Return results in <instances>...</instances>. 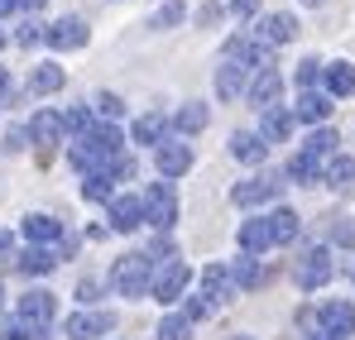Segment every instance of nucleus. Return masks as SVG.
I'll use <instances>...</instances> for the list:
<instances>
[{"label":"nucleus","instance_id":"obj_14","mask_svg":"<svg viewBox=\"0 0 355 340\" xmlns=\"http://www.w3.org/2000/svg\"><path fill=\"white\" fill-rule=\"evenodd\" d=\"M279 177H250V182H236V192H231V202L236 206H264V202H274L279 197Z\"/></svg>","mask_w":355,"mask_h":340},{"label":"nucleus","instance_id":"obj_51","mask_svg":"<svg viewBox=\"0 0 355 340\" xmlns=\"http://www.w3.org/2000/svg\"><path fill=\"white\" fill-rule=\"evenodd\" d=\"M312 340H336V336H327V331H317V336H312Z\"/></svg>","mask_w":355,"mask_h":340},{"label":"nucleus","instance_id":"obj_5","mask_svg":"<svg viewBox=\"0 0 355 340\" xmlns=\"http://www.w3.org/2000/svg\"><path fill=\"white\" fill-rule=\"evenodd\" d=\"M62 134H67V125H62L58 111H39L29 120V139L39 144V159H44V163L53 159V144H62Z\"/></svg>","mask_w":355,"mask_h":340},{"label":"nucleus","instance_id":"obj_46","mask_svg":"<svg viewBox=\"0 0 355 340\" xmlns=\"http://www.w3.org/2000/svg\"><path fill=\"white\" fill-rule=\"evenodd\" d=\"M5 101H15V82H10V72L0 67V106H5Z\"/></svg>","mask_w":355,"mask_h":340},{"label":"nucleus","instance_id":"obj_3","mask_svg":"<svg viewBox=\"0 0 355 340\" xmlns=\"http://www.w3.org/2000/svg\"><path fill=\"white\" fill-rule=\"evenodd\" d=\"M187 283H192L187 264L168 259V264H159V269H154V287H149V292H154V302H159V307H173L178 297L187 292Z\"/></svg>","mask_w":355,"mask_h":340},{"label":"nucleus","instance_id":"obj_30","mask_svg":"<svg viewBox=\"0 0 355 340\" xmlns=\"http://www.w3.org/2000/svg\"><path fill=\"white\" fill-rule=\"evenodd\" d=\"M302 154H312V159H322V163H327V159L336 154V129L317 125V129H312V134L302 139Z\"/></svg>","mask_w":355,"mask_h":340},{"label":"nucleus","instance_id":"obj_7","mask_svg":"<svg viewBox=\"0 0 355 340\" xmlns=\"http://www.w3.org/2000/svg\"><path fill=\"white\" fill-rule=\"evenodd\" d=\"M44 44H49V48H58V53L82 48V44H87V19H77V15H62V19H53V24L44 29Z\"/></svg>","mask_w":355,"mask_h":340},{"label":"nucleus","instance_id":"obj_38","mask_svg":"<svg viewBox=\"0 0 355 340\" xmlns=\"http://www.w3.org/2000/svg\"><path fill=\"white\" fill-rule=\"evenodd\" d=\"M92 111L106 115V120H120V115H125V101H120L116 91H96V96H92Z\"/></svg>","mask_w":355,"mask_h":340},{"label":"nucleus","instance_id":"obj_34","mask_svg":"<svg viewBox=\"0 0 355 340\" xmlns=\"http://www.w3.org/2000/svg\"><path fill=\"white\" fill-rule=\"evenodd\" d=\"M62 125H67V134H77V139H87V134L96 129V120H92V106H72V111L62 115Z\"/></svg>","mask_w":355,"mask_h":340},{"label":"nucleus","instance_id":"obj_47","mask_svg":"<svg viewBox=\"0 0 355 340\" xmlns=\"http://www.w3.org/2000/svg\"><path fill=\"white\" fill-rule=\"evenodd\" d=\"M216 15H221L216 5H202V10H197V24H216Z\"/></svg>","mask_w":355,"mask_h":340},{"label":"nucleus","instance_id":"obj_33","mask_svg":"<svg viewBox=\"0 0 355 340\" xmlns=\"http://www.w3.org/2000/svg\"><path fill=\"white\" fill-rule=\"evenodd\" d=\"M111 187H116V182H111L106 172H87V177H82V197H87V202H106V206H111V197H116Z\"/></svg>","mask_w":355,"mask_h":340},{"label":"nucleus","instance_id":"obj_49","mask_svg":"<svg viewBox=\"0 0 355 340\" xmlns=\"http://www.w3.org/2000/svg\"><path fill=\"white\" fill-rule=\"evenodd\" d=\"M15 10H19V0H0V19H10Z\"/></svg>","mask_w":355,"mask_h":340},{"label":"nucleus","instance_id":"obj_31","mask_svg":"<svg viewBox=\"0 0 355 340\" xmlns=\"http://www.w3.org/2000/svg\"><path fill=\"white\" fill-rule=\"evenodd\" d=\"M173 125L182 129V134H202V129L211 125V111H207L202 101H187V106L178 111V120H173Z\"/></svg>","mask_w":355,"mask_h":340},{"label":"nucleus","instance_id":"obj_54","mask_svg":"<svg viewBox=\"0 0 355 340\" xmlns=\"http://www.w3.org/2000/svg\"><path fill=\"white\" fill-rule=\"evenodd\" d=\"M231 340H250V336H231Z\"/></svg>","mask_w":355,"mask_h":340},{"label":"nucleus","instance_id":"obj_17","mask_svg":"<svg viewBox=\"0 0 355 340\" xmlns=\"http://www.w3.org/2000/svg\"><path fill=\"white\" fill-rule=\"evenodd\" d=\"M154 163H159V177L164 182H173V177H182V172L192 168V149L187 144H159Z\"/></svg>","mask_w":355,"mask_h":340},{"label":"nucleus","instance_id":"obj_12","mask_svg":"<svg viewBox=\"0 0 355 340\" xmlns=\"http://www.w3.org/2000/svg\"><path fill=\"white\" fill-rule=\"evenodd\" d=\"M106 221L111 230H139L144 226V197H111V206H106Z\"/></svg>","mask_w":355,"mask_h":340},{"label":"nucleus","instance_id":"obj_19","mask_svg":"<svg viewBox=\"0 0 355 340\" xmlns=\"http://www.w3.org/2000/svg\"><path fill=\"white\" fill-rule=\"evenodd\" d=\"M240 254H264L274 244V230H269V216H254V221H240Z\"/></svg>","mask_w":355,"mask_h":340},{"label":"nucleus","instance_id":"obj_52","mask_svg":"<svg viewBox=\"0 0 355 340\" xmlns=\"http://www.w3.org/2000/svg\"><path fill=\"white\" fill-rule=\"evenodd\" d=\"M19 5H29V10H34V5H39V0H19Z\"/></svg>","mask_w":355,"mask_h":340},{"label":"nucleus","instance_id":"obj_26","mask_svg":"<svg viewBox=\"0 0 355 340\" xmlns=\"http://www.w3.org/2000/svg\"><path fill=\"white\" fill-rule=\"evenodd\" d=\"M53 264H58V249H39V244H29V249L19 254V274H29V278L49 274Z\"/></svg>","mask_w":355,"mask_h":340},{"label":"nucleus","instance_id":"obj_43","mask_svg":"<svg viewBox=\"0 0 355 340\" xmlns=\"http://www.w3.org/2000/svg\"><path fill=\"white\" fill-rule=\"evenodd\" d=\"M15 39H19V44H24V48H29V44H39V39H44V24H34V19H24V24H19V34H15Z\"/></svg>","mask_w":355,"mask_h":340},{"label":"nucleus","instance_id":"obj_25","mask_svg":"<svg viewBox=\"0 0 355 340\" xmlns=\"http://www.w3.org/2000/svg\"><path fill=\"white\" fill-rule=\"evenodd\" d=\"M322 172H327V163H322V159H312V154H302V149L288 159V177H293V182H302V187L322 182Z\"/></svg>","mask_w":355,"mask_h":340},{"label":"nucleus","instance_id":"obj_23","mask_svg":"<svg viewBox=\"0 0 355 340\" xmlns=\"http://www.w3.org/2000/svg\"><path fill=\"white\" fill-rule=\"evenodd\" d=\"M269 230H274V244H293L302 235V221L293 206H279V211H269Z\"/></svg>","mask_w":355,"mask_h":340},{"label":"nucleus","instance_id":"obj_57","mask_svg":"<svg viewBox=\"0 0 355 340\" xmlns=\"http://www.w3.org/2000/svg\"><path fill=\"white\" fill-rule=\"evenodd\" d=\"M351 283H355V269H351Z\"/></svg>","mask_w":355,"mask_h":340},{"label":"nucleus","instance_id":"obj_36","mask_svg":"<svg viewBox=\"0 0 355 340\" xmlns=\"http://www.w3.org/2000/svg\"><path fill=\"white\" fill-rule=\"evenodd\" d=\"M317 82H327V62H317V57L297 62V87H302V91H312Z\"/></svg>","mask_w":355,"mask_h":340},{"label":"nucleus","instance_id":"obj_50","mask_svg":"<svg viewBox=\"0 0 355 340\" xmlns=\"http://www.w3.org/2000/svg\"><path fill=\"white\" fill-rule=\"evenodd\" d=\"M0 254H10V230H0Z\"/></svg>","mask_w":355,"mask_h":340},{"label":"nucleus","instance_id":"obj_8","mask_svg":"<svg viewBox=\"0 0 355 340\" xmlns=\"http://www.w3.org/2000/svg\"><path fill=\"white\" fill-rule=\"evenodd\" d=\"M293 278H297V287H322V283H331V249H307L302 259H297V269H293Z\"/></svg>","mask_w":355,"mask_h":340},{"label":"nucleus","instance_id":"obj_48","mask_svg":"<svg viewBox=\"0 0 355 340\" xmlns=\"http://www.w3.org/2000/svg\"><path fill=\"white\" fill-rule=\"evenodd\" d=\"M336 240L341 244H355V226H336Z\"/></svg>","mask_w":355,"mask_h":340},{"label":"nucleus","instance_id":"obj_40","mask_svg":"<svg viewBox=\"0 0 355 340\" xmlns=\"http://www.w3.org/2000/svg\"><path fill=\"white\" fill-rule=\"evenodd\" d=\"M178 19H182V5H178V0H164V5L154 10V29H173Z\"/></svg>","mask_w":355,"mask_h":340},{"label":"nucleus","instance_id":"obj_56","mask_svg":"<svg viewBox=\"0 0 355 340\" xmlns=\"http://www.w3.org/2000/svg\"><path fill=\"white\" fill-rule=\"evenodd\" d=\"M0 48H5V34H0Z\"/></svg>","mask_w":355,"mask_h":340},{"label":"nucleus","instance_id":"obj_16","mask_svg":"<svg viewBox=\"0 0 355 340\" xmlns=\"http://www.w3.org/2000/svg\"><path fill=\"white\" fill-rule=\"evenodd\" d=\"M336 111V106H331V96H327V91H302V96H297V106H293V120H302V125H312V129H317V125H327V115Z\"/></svg>","mask_w":355,"mask_h":340},{"label":"nucleus","instance_id":"obj_9","mask_svg":"<svg viewBox=\"0 0 355 340\" xmlns=\"http://www.w3.org/2000/svg\"><path fill=\"white\" fill-rule=\"evenodd\" d=\"M254 39H259L264 48L293 44V39H297V15H288V10H279V15H264V19H259V29H254Z\"/></svg>","mask_w":355,"mask_h":340},{"label":"nucleus","instance_id":"obj_55","mask_svg":"<svg viewBox=\"0 0 355 340\" xmlns=\"http://www.w3.org/2000/svg\"><path fill=\"white\" fill-rule=\"evenodd\" d=\"M307 5H322V0H307Z\"/></svg>","mask_w":355,"mask_h":340},{"label":"nucleus","instance_id":"obj_27","mask_svg":"<svg viewBox=\"0 0 355 340\" xmlns=\"http://www.w3.org/2000/svg\"><path fill=\"white\" fill-rule=\"evenodd\" d=\"M322 182L336 187V192H351L355 187V159H341V154H336V159L327 163V172H322Z\"/></svg>","mask_w":355,"mask_h":340},{"label":"nucleus","instance_id":"obj_18","mask_svg":"<svg viewBox=\"0 0 355 340\" xmlns=\"http://www.w3.org/2000/svg\"><path fill=\"white\" fill-rule=\"evenodd\" d=\"M293 134V106H274V111L259 115V139L264 144H284Z\"/></svg>","mask_w":355,"mask_h":340},{"label":"nucleus","instance_id":"obj_10","mask_svg":"<svg viewBox=\"0 0 355 340\" xmlns=\"http://www.w3.org/2000/svg\"><path fill=\"white\" fill-rule=\"evenodd\" d=\"M116 326V316L111 312H77V316H67V340H101L106 331Z\"/></svg>","mask_w":355,"mask_h":340},{"label":"nucleus","instance_id":"obj_4","mask_svg":"<svg viewBox=\"0 0 355 340\" xmlns=\"http://www.w3.org/2000/svg\"><path fill=\"white\" fill-rule=\"evenodd\" d=\"M53 316H58V302H53V292H44V287H29V292L19 297V321H24V326H34V331H49V326H53Z\"/></svg>","mask_w":355,"mask_h":340},{"label":"nucleus","instance_id":"obj_13","mask_svg":"<svg viewBox=\"0 0 355 340\" xmlns=\"http://www.w3.org/2000/svg\"><path fill=\"white\" fill-rule=\"evenodd\" d=\"M82 144L96 154V163H101V168H106L111 159H120V154H125V134H120L116 125H96V129H92Z\"/></svg>","mask_w":355,"mask_h":340},{"label":"nucleus","instance_id":"obj_24","mask_svg":"<svg viewBox=\"0 0 355 340\" xmlns=\"http://www.w3.org/2000/svg\"><path fill=\"white\" fill-rule=\"evenodd\" d=\"M62 82H67V72H62L58 62H44V67H34L29 91H34V96H53V91H62Z\"/></svg>","mask_w":355,"mask_h":340},{"label":"nucleus","instance_id":"obj_29","mask_svg":"<svg viewBox=\"0 0 355 340\" xmlns=\"http://www.w3.org/2000/svg\"><path fill=\"white\" fill-rule=\"evenodd\" d=\"M164 134H168V120L164 115H139L135 120V144H164Z\"/></svg>","mask_w":355,"mask_h":340},{"label":"nucleus","instance_id":"obj_39","mask_svg":"<svg viewBox=\"0 0 355 340\" xmlns=\"http://www.w3.org/2000/svg\"><path fill=\"white\" fill-rule=\"evenodd\" d=\"M101 172H106L111 182H135V172H139V168H135V159H130V154H120V159H111Z\"/></svg>","mask_w":355,"mask_h":340},{"label":"nucleus","instance_id":"obj_1","mask_svg":"<svg viewBox=\"0 0 355 340\" xmlns=\"http://www.w3.org/2000/svg\"><path fill=\"white\" fill-rule=\"evenodd\" d=\"M111 283H116L120 297H144L154 287V259L149 254H125L111 269Z\"/></svg>","mask_w":355,"mask_h":340},{"label":"nucleus","instance_id":"obj_32","mask_svg":"<svg viewBox=\"0 0 355 340\" xmlns=\"http://www.w3.org/2000/svg\"><path fill=\"white\" fill-rule=\"evenodd\" d=\"M231 278H236V287H259V283H264V269H259L254 254H245V259L231 264Z\"/></svg>","mask_w":355,"mask_h":340},{"label":"nucleus","instance_id":"obj_11","mask_svg":"<svg viewBox=\"0 0 355 340\" xmlns=\"http://www.w3.org/2000/svg\"><path fill=\"white\" fill-rule=\"evenodd\" d=\"M317 326H322L327 336H336V340H351L355 336V307L351 302H327V307L317 312Z\"/></svg>","mask_w":355,"mask_h":340},{"label":"nucleus","instance_id":"obj_42","mask_svg":"<svg viewBox=\"0 0 355 340\" xmlns=\"http://www.w3.org/2000/svg\"><path fill=\"white\" fill-rule=\"evenodd\" d=\"M96 297H101V283H96V278H82V283H77V302H82V307H92Z\"/></svg>","mask_w":355,"mask_h":340},{"label":"nucleus","instance_id":"obj_28","mask_svg":"<svg viewBox=\"0 0 355 340\" xmlns=\"http://www.w3.org/2000/svg\"><path fill=\"white\" fill-rule=\"evenodd\" d=\"M355 91V67L351 62H327V96H351Z\"/></svg>","mask_w":355,"mask_h":340},{"label":"nucleus","instance_id":"obj_35","mask_svg":"<svg viewBox=\"0 0 355 340\" xmlns=\"http://www.w3.org/2000/svg\"><path fill=\"white\" fill-rule=\"evenodd\" d=\"M154 336L159 340H192V321H187V316H164Z\"/></svg>","mask_w":355,"mask_h":340},{"label":"nucleus","instance_id":"obj_15","mask_svg":"<svg viewBox=\"0 0 355 340\" xmlns=\"http://www.w3.org/2000/svg\"><path fill=\"white\" fill-rule=\"evenodd\" d=\"M24 240L39 244V249H53V244H62V221L58 216L34 211V216H24Z\"/></svg>","mask_w":355,"mask_h":340},{"label":"nucleus","instance_id":"obj_2","mask_svg":"<svg viewBox=\"0 0 355 340\" xmlns=\"http://www.w3.org/2000/svg\"><path fill=\"white\" fill-rule=\"evenodd\" d=\"M173 221H178V192H173V182H154V187L144 192V226L173 230Z\"/></svg>","mask_w":355,"mask_h":340},{"label":"nucleus","instance_id":"obj_22","mask_svg":"<svg viewBox=\"0 0 355 340\" xmlns=\"http://www.w3.org/2000/svg\"><path fill=\"white\" fill-rule=\"evenodd\" d=\"M250 82H254V72H250V67H236V62H226V67L216 72V91H221L226 101L245 96V91H250Z\"/></svg>","mask_w":355,"mask_h":340},{"label":"nucleus","instance_id":"obj_6","mask_svg":"<svg viewBox=\"0 0 355 340\" xmlns=\"http://www.w3.org/2000/svg\"><path fill=\"white\" fill-rule=\"evenodd\" d=\"M279 96H284V77H279V67H259L254 82H250V91H245V101H250L254 111H274Z\"/></svg>","mask_w":355,"mask_h":340},{"label":"nucleus","instance_id":"obj_41","mask_svg":"<svg viewBox=\"0 0 355 340\" xmlns=\"http://www.w3.org/2000/svg\"><path fill=\"white\" fill-rule=\"evenodd\" d=\"M211 312H216V307H211V302H207V297H187V312H182V316H187V321H192V326H197V321H207V316H211Z\"/></svg>","mask_w":355,"mask_h":340},{"label":"nucleus","instance_id":"obj_45","mask_svg":"<svg viewBox=\"0 0 355 340\" xmlns=\"http://www.w3.org/2000/svg\"><path fill=\"white\" fill-rule=\"evenodd\" d=\"M24 139H29L24 129H10V134H5V149H10V154H19V149H24Z\"/></svg>","mask_w":355,"mask_h":340},{"label":"nucleus","instance_id":"obj_21","mask_svg":"<svg viewBox=\"0 0 355 340\" xmlns=\"http://www.w3.org/2000/svg\"><path fill=\"white\" fill-rule=\"evenodd\" d=\"M231 159L250 163V168H259V163L269 159V144H264L259 134H250V129H236V134H231Z\"/></svg>","mask_w":355,"mask_h":340},{"label":"nucleus","instance_id":"obj_53","mask_svg":"<svg viewBox=\"0 0 355 340\" xmlns=\"http://www.w3.org/2000/svg\"><path fill=\"white\" fill-rule=\"evenodd\" d=\"M0 307H5V287H0Z\"/></svg>","mask_w":355,"mask_h":340},{"label":"nucleus","instance_id":"obj_44","mask_svg":"<svg viewBox=\"0 0 355 340\" xmlns=\"http://www.w3.org/2000/svg\"><path fill=\"white\" fill-rule=\"evenodd\" d=\"M231 15H236V19H250V15H259V0H231Z\"/></svg>","mask_w":355,"mask_h":340},{"label":"nucleus","instance_id":"obj_20","mask_svg":"<svg viewBox=\"0 0 355 340\" xmlns=\"http://www.w3.org/2000/svg\"><path fill=\"white\" fill-rule=\"evenodd\" d=\"M231 292H236V278H231V269H226V264H211V269H202V297H207L211 307H221Z\"/></svg>","mask_w":355,"mask_h":340},{"label":"nucleus","instance_id":"obj_37","mask_svg":"<svg viewBox=\"0 0 355 340\" xmlns=\"http://www.w3.org/2000/svg\"><path fill=\"white\" fill-rule=\"evenodd\" d=\"M0 340H49V331H34L15 316V321H0Z\"/></svg>","mask_w":355,"mask_h":340}]
</instances>
